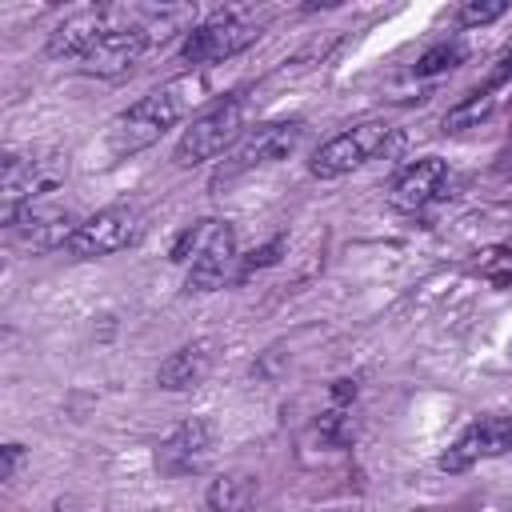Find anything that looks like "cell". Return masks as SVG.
Wrapping results in <instances>:
<instances>
[{"instance_id": "cell-8", "label": "cell", "mask_w": 512, "mask_h": 512, "mask_svg": "<svg viewBox=\"0 0 512 512\" xmlns=\"http://www.w3.org/2000/svg\"><path fill=\"white\" fill-rule=\"evenodd\" d=\"M148 48H152V36H148V28H144V8H124L120 24L108 28V32L84 52L80 68L92 72V76H120V72H128Z\"/></svg>"}, {"instance_id": "cell-2", "label": "cell", "mask_w": 512, "mask_h": 512, "mask_svg": "<svg viewBox=\"0 0 512 512\" xmlns=\"http://www.w3.org/2000/svg\"><path fill=\"white\" fill-rule=\"evenodd\" d=\"M188 108V96L180 84H164L148 96H140L136 104H128L104 132V144L112 156H136L144 148H152Z\"/></svg>"}, {"instance_id": "cell-9", "label": "cell", "mask_w": 512, "mask_h": 512, "mask_svg": "<svg viewBox=\"0 0 512 512\" xmlns=\"http://www.w3.org/2000/svg\"><path fill=\"white\" fill-rule=\"evenodd\" d=\"M144 232V216L140 208L132 204H112V208H100L96 216L80 220L68 252L80 256V260H96V256H112V252H124L128 244H136Z\"/></svg>"}, {"instance_id": "cell-19", "label": "cell", "mask_w": 512, "mask_h": 512, "mask_svg": "<svg viewBox=\"0 0 512 512\" xmlns=\"http://www.w3.org/2000/svg\"><path fill=\"white\" fill-rule=\"evenodd\" d=\"M460 60H464V48H460L456 40H452V44L444 40V44L428 48V52L416 60V72H420V76H436V72H444V68H456Z\"/></svg>"}, {"instance_id": "cell-1", "label": "cell", "mask_w": 512, "mask_h": 512, "mask_svg": "<svg viewBox=\"0 0 512 512\" xmlns=\"http://www.w3.org/2000/svg\"><path fill=\"white\" fill-rule=\"evenodd\" d=\"M172 260L188 264V276H184L188 292L224 288L228 276H232V264H236V232H232V224L228 220H196L172 244Z\"/></svg>"}, {"instance_id": "cell-13", "label": "cell", "mask_w": 512, "mask_h": 512, "mask_svg": "<svg viewBox=\"0 0 512 512\" xmlns=\"http://www.w3.org/2000/svg\"><path fill=\"white\" fill-rule=\"evenodd\" d=\"M208 456H212V428H208L204 420H184V424H176V428L160 440V448H156V468H160V476L180 480V476L200 472V468L208 464Z\"/></svg>"}, {"instance_id": "cell-16", "label": "cell", "mask_w": 512, "mask_h": 512, "mask_svg": "<svg viewBox=\"0 0 512 512\" xmlns=\"http://www.w3.org/2000/svg\"><path fill=\"white\" fill-rule=\"evenodd\" d=\"M212 512H248L256 500V480L248 472H220L204 492Z\"/></svg>"}, {"instance_id": "cell-6", "label": "cell", "mask_w": 512, "mask_h": 512, "mask_svg": "<svg viewBox=\"0 0 512 512\" xmlns=\"http://www.w3.org/2000/svg\"><path fill=\"white\" fill-rule=\"evenodd\" d=\"M300 136H304V120H268V124L244 132L236 140V148L224 156V164L216 168L212 188H224V184H232V180H240V176H248L256 168H264V164L284 160L300 144Z\"/></svg>"}, {"instance_id": "cell-15", "label": "cell", "mask_w": 512, "mask_h": 512, "mask_svg": "<svg viewBox=\"0 0 512 512\" xmlns=\"http://www.w3.org/2000/svg\"><path fill=\"white\" fill-rule=\"evenodd\" d=\"M212 360H216V340H192V344H184V348H176L164 364H160V372H156V384L160 388H168V392H188V388H196L208 372H212Z\"/></svg>"}, {"instance_id": "cell-10", "label": "cell", "mask_w": 512, "mask_h": 512, "mask_svg": "<svg viewBox=\"0 0 512 512\" xmlns=\"http://www.w3.org/2000/svg\"><path fill=\"white\" fill-rule=\"evenodd\" d=\"M4 228H8L12 240H20L32 252H56V248H68L72 244L80 220L68 208H60L52 200H40V204H28L16 216H8Z\"/></svg>"}, {"instance_id": "cell-3", "label": "cell", "mask_w": 512, "mask_h": 512, "mask_svg": "<svg viewBox=\"0 0 512 512\" xmlns=\"http://www.w3.org/2000/svg\"><path fill=\"white\" fill-rule=\"evenodd\" d=\"M268 12L252 8V4H236V8H220L212 16H204L200 24H192V32L180 44V60L192 68H208L216 60H228L236 52H244L260 28H264Z\"/></svg>"}, {"instance_id": "cell-11", "label": "cell", "mask_w": 512, "mask_h": 512, "mask_svg": "<svg viewBox=\"0 0 512 512\" xmlns=\"http://www.w3.org/2000/svg\"><path fill=\"white\" fill-rule=\"evenodd\" d=\"M120 16H124V8H116V4H88V8L68 12V16L48 32V56H56V60H84V52H88L108 28H116Z\"/></svg>"}, {"instance_id": "cell-14", "label": "cell", "mask_w": 512, "mask_h": 512, "mask_svg": "<svg viewBox=\"0 0 512 512\" xmlns=\"http://www.w3.org/2000/svg\"><path fill=\"white\" fill-rule=\"evenodd\" d=\"M448 188V164L440 156H424V160H412L396 180H392V208L400 212H416L424 204H432L440 192Z\"/></svg>"}, {"instance_id": "cell-7", "label": "cell", "mask_w": 512, "mask_h": 512, "mask_svg": "<svg viewBox=\"0 0 512 512\" xmlns=\"http://www.w3.org/2000/svg\"><path fill=\"white\" fill-rule=\"evenodd\" d=\"M388 140V124L384 120H364V124H352L344 132H336L328 144H320L308 160V172L316 180H340L348 172H356L364 160H372Z\"/></svg>"}, {"instance_id": "cell-12", "label": "cell", "mask_w": 512, "mask_h": 512, "mask_svg": "<svg viewBox=\"0 0 512 512\" xmlns=\"http://www.w3.org/2000/svg\"><path fill=\"white\" fill-rule=\"evenodd\" d=\"M504 452H512V416H484V420H472L448 444V452L440 456V468L444 472H464L476 460H492V456H504Z\"/></svg>"}, {"instance_id": "cell-17", "label": "cell", "mask_w": 512, "mask_h": 512, "mask_svg": "<svg viewBox=\"0 0 512 512\" xmlns=\"http://www.w3.org/2000/svg\"><path fill=\"white\" fill-rule=\"evenodd\" d=\"M496 108V96L492 92H472L468 100H460L456 108L444 112V132H464V128H476L480 120H488Z\"/></svg>"}, {"instance_id": "cell-20", "label": "cell", "mask_w": 512, "mask_h": 512, "mask_svg": "<svg viewBox=\"0 0 512 512\" xmlns=\"http://www.w3.org/2000/svg\"><path fill=\"white\" fill-rule=\"evenodd\" d=\"M0 456H4V460H0V480H12V476H16V464H20V456H24V448H20V444H4Z\"/></svg>"}, {"instance_id": "cell-4", "label": "cell", "mask_w": 512, "mask_h": 512, "mask_svg": "<svg viewBox=\"0 0 512 512\" xmlns=\"http://www.w3.org/2000/svg\"><path fill=\"white\" fill-rule=\"evenodd\" d=\"M0 172H4L0 220H8L28 204L52 200V192L68 180V156H60V152H4Z\"/></svg>"}, {"instance_id": "cell-5", "label": "cell", "mask_w": 512, "mask_h": 512, "mask_svg": "<svg viewBox=\"0 0 512 512\" xmlns=\"http://www.w3.org/2000/svg\"><path fill=\"white\" fill-rule=\"evenodd\" d=\"M240 136H244V100L240 96L216 100L212 108L192 116V124L180 132V140L172 148V164L176 168H196L204 160H216L220 152L236 148Z\"/></svg>"}, {"instance_id": "cell-18", "label": "cell", "mask_w": 512, "mask_h": 512, "mask_svg": "<svg viewBox=\"0 0 512 512\" xmlns=\"http://www.w3.org/2000/svg\"><path fill=\"white\" fill-rule=\"evenodd\" d=\"M504 12H508L504 0H468V4L456 8V24H460V28H480V24L500 20Z\"/></svg>"}]
</instances>
